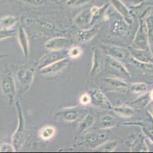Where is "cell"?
Masks as SVG:
<instances>
[{
    "instance_id": "cell-1",
    "label": "cell",
    "mask_w": 153,
    "mask_h": 153,
    "mask_svg": "<svg viewBox=\"0 0 153 153\" xmlns=\"http://www.w3.org/2000/svg\"><path fill=\"white\" fill-rule=\"evenodd\" d=\"M16 111H17L18 117V126L15 131L12 135V145L15 148V151H20L26 142V126L25 118L24 116L23 110L19 101L15 102Z\"/></svg>"
},
{
    "instance_id": "cell-2",
    "label": "cell",
    "mask_w": 153,
    "mask_h": 153,
    "mask_svg": "<svg viewBox=\"0 0 153 153\" xmlns=\"http://www.w3.org/2000/svg\"><path fill=\"white\" fill-rule=\"evenodd\" d=\"M108 74L114 78H120L122 80L126 79L130 77V72L126 69V67L117 60L107 56L105 58V66Z\"/></svg>"
},
{
    "instance_id": "cell-3",
    "label": "cell",
    "mask_w": 153,
    "mask_h": 153,
    "mask_svg": "<svg viewBox=\"0 0 153 153\" xmlns=\"http://www.w3.org/2000/svg\"><path fill=\"white\" fill-rule=\"evenodd\" d=\"M84 109L78 106L62 108L53 114L54 120L58 122H74L82 116V113H85Z\"/></svg>"
},
{
    "instance_id": "cell-4",
    "label": "cell",
    "mask_w": 153,
    "mask_h": 153,
    "mask_svg": "<svg viewBox=\"0 0 153 153\" xmlns=\"http://www.w3.org/2000/svg\"><path fill=\"white\" fill-rule=\"evenodd\" d=\"M0 88L7 102L9 105H12L16 96V86L11 73H8L2 77L0 83Z\"/></svg>"
},
{
    "instance_id": "cell-5",
    "label": "cell",
    "mask_w": 153,
    "mask_h": 153,
    "mask_svg": "<svg viewBox=\"0 0 153 153\" xmlns=\"http://www.w3.org/2000/svg\"><path fill=\"white\" fill-rule=\"evenodd\" d=\"M101 47L104 54L119 61H125L130 56V50L126 47L113 44H102Z\"/></svg>"
},
{
    "instance_id": "cell-6",
    "label": "cell",
    "mask_w": 153,
    "mask_h": 153,
    "mask_svg": "<svg viewBox=\"0 0 153 153\" xmlns=\"http://www.w3.org/2000/svg\"><path fill=\"white\" fill-rule=\"evenodd\" d=\"M68 50L69 49H64V50H50V52L43 56L40 61L37 63V69L41 70L43 67L48 66L51 64L62 60L64 58H67Z\"/></svg>"
},
{
    "instance_id": "cell-7",
    "label": "cell",
    "mask_w": 153,
    "mask_h": 153,
    "mask_svg": "<svg viewBox=\"0 0 153 153\" xmlns=\"http://www.w3.org/2000/svg\"><path fill=\"white\" fill-rule=\"evenodd\" d=\"M130 47L138 50H146L147 47L149 48L147 27L144 20H142Z\"/></svg>"
},
{
    "instance_id": "cell-8",
    "label": "cell",
    "mask_w": 153,
    "mask_h": 153,
    "mask_svg": "<svg viewBox=\"0 0 153 153\" xmlns=\"http://www.w3.org/2000/svg\"><path fill=\"white\" fill-rule=\"evenodd\" d=\"M16 78L25 92L28 91L34 81V70L30 67H22L17 71Z\"/></svg>"
},
{
    "instance_id": "cell-9",
    "label": "cell",
    "mask_w": 153,
    "mask_h": 153,
    "mask_svg": "<svg viewBox=\"0 0 153 153\" xmlns=\"http://www.w3.org/2000/svg\"><path fill=\"white\" fill-rule=\"evenodd\" d=\"M90 71V77L94 78L104 70L105 66V58L102 52L98 47H94L92 50V63Z\"/></svg>"
},
{
    "instance_id": "cell-10",
    "label": "cell",
    "mask_w": 153,
    "mask_h": 153,
    "mask_svg": "<svg viewBox=\"0 0 153 153\" xmlns=\"http://www.w3.org/2000/svg\"><path fill=\"white\" fill-rule=\"evenodd\" d=\"M90 96L91 103L96 107L103 109H113V106L109 99L100 89L95 88L92 90L90 93Z\"/></svg>"
},
{
    "instance_id": "cell-11",
    "label": "cell",
    "mask_w": 153,
    "mask_h": 153,
    "mask_svg": "<svg viewBox=\"0 0 153 153\" xmlns=\"http://www.w3.org/2000/svg\"><path fill=\"white\" fill-rule=\"evenodd\" d=\"M73 45V41L70 38L65 37H56L47 41L44 46L49 50H58L69 49Z\"/></svg>"
},
{
    "instance_id": "cell-12",
    "label": "cell",
    "mask_w": 153,
    "mask_h": 153,
    "mask_svg": "<svg viewBox=\"0 0 153 153\" xmlns=\"http://www.w3.org/2000/svg\"><path fill=\"white\" fill-rule=\"evenodd\" d=\"M85 142L91 148H94L108 139V135L106 132H93L85 135Z\"/></svg>"
},
{
    "instance_id": "cell-13",
    "label": "cell",
    "mask_w": 153,
    "mask_h": 153,
    "mask_svg": "<svg viewBox=\"0 0 153 153\" xmlns=\"http://www.w3.org/2000/svg\"><path fill=\"white\" fill-rule=\"evenodd\" d=\"M69 63V57L64 58L59 61L51 64L45 67H43L42 69L39 70V72L42 76L44 77H52V76L57 74L58 73L61 72L65 67H67Z\"/></svg>"
},
{
    "instance_id": "cell-14",
    "label": "cell",
    "mask_w": 153,
    "mask_h": 153,
    "mask_svg": "<svg viewBox=\"0 0 153 153\" xmlns=\"http://www.w3.org/2000/svg\"><path fill=\"white\" fill-rule=\"evenodd\" d=\"M109 2L110 4L112 5L113 8L115 9L117 12H118V14L123 18V20L128 25L133 23V16L130 13V11L121 0H109Z\"/></svg>"
},
{
    "instance_id": "cell-15",
    "label": "cell",
    "mask_w": 153,
    "mask_h": 153,
    "mask_svg": "<svg viewBox=\"0 0 153 153\" xmlns=\"http://www.w3.org/2000/svg\"><path fill=\"white\" fill-rule=\"evenodd\" d=\"M93 12L91 11V8H87L85 10L82 11L80 13L78 14L75 19H73V22L76 25H77L79 27L82 29H87V28L91 27V22L92 19Z\"/></svg>"
},
{
    "instance_id": "cell-16",
    "label": "cell",
    "mask_w": 153,
    "mask_h": 153,
    "mask_svg": "<svg viewBox=\"0 0 153 153\" xmlns=\"http://www.w3.org/2000/svg\"><path fill=\"white\" fill-rule=\"evenodd\" d=\"M99 29V25L98 24L92 25V27L91 26L87 29H82L78 32L79 41L82 43H86V42L90 41L98 34Z\"/></svg>"
},
{
    "instance_id": "cell-17",
    "label": "cell",
    "mask_w": 153,
    "mask_h": 153,
    "mask_svg": "<svg viewBox=\"0 0 153 153\" xmlns=\"http://www.w3.org/2000/svg\"><path fill=\"white\" fill-rule=\"evenodd\" d=\"M17 38L24 57L27 58L30 54V44H29L28 37L24 28L21 27L19 29L17 32Z\"/></svg>"
},
{
    "instance_id": "cell-18",
    "label": "cell",
    "mask_w": 153,
    "mask_h": 153,
    "mask_svg": "<svg viewBox=\"0 0 153 153\" xmlns=\"http://www.w3.org/2000/svg\"><path fill=\"white\" fill-rule=\"evenodd\" d=\"M128 49L130 50V55L135 61L140 63H152V55L147 52L146 50H138L131 47Z\"/></svg>"
},
{
    "instance_id": "cell-19",
    "label": "cell",
    "mask_w": 153,
    "mask_h": 153,
    "mask_svg": "<svg viewBox=\"0 0 153 153\" xmlns=\"http://www.w3.org/2000/svg\"><path fill=\"white\" fill-rule=\"evenodd\" d=\"M128 24L123 20V18L114 19L110 25V31L114 35L122 36L126 33L128 30Z\"/></svg>"
},
{
    "instance_id": "cell-20",
    "label": "cell",
    "mask_w": 153,
    "mask_h": 153,
    "mask_svg": "<svg viewBox=\"0 0 153 153\" xmlns=\"http://www.w3.org/2000/svg\"><path fill=\"white\" fill-rule=\"evenodd\" d=\"M103 83L107 84L108 86L114 88V90L117 91H126L128 89V84L125 82L123 80L120 78H114V77H108V78H104Z\"/></svg>"
},
{
    "instance_id": "cell-21",
    "label": "cell",
    "mask_w": 153,
    "mask_h": 153,
    "mask_svg": "<svg viewBox=\"0 0 153 153\" xmlns=\"http://www.w3.org/2000/svg\"><path fill=\"white\" fill-rule=\"evenodd\" d=\"M95 123V117L91 113H88L85 115L84 117L80 120L77 127V132L79 134H85L88 130Z\"/></svg>"
},
{
    "instance_id": "cell-22",
    "label": "cell",
    "mask_w": 153,
    "mask_h": 153,
    "mask_svg": "<svg viewBox=\"0 0 153 153\" xmlns=\"http://www.w3.org/2000/svg\"><path fill=\"white\" fill-rule=\"evenodd\" d=\"M152 101L151 97H150V93H142L138 98H136L133 102H132L131 105L132 106L136 108H143L148 106L149 103Z\"/></svg>"
},
{
    "instance_id": "cell-23",
    "label": "cell",
    "mask_w": 153,
    "mask_h": 153,
    "mask_svg": "<svg viewBox=\"0 0 153 153\" xmlns=\"http://www.w3.org/2000/svg\"><path fill=\"white\" fill-rule=\"evenodd\" d=\"M113 110L120 116L125 118L131 117L134 115V109L128 105H120V106L113 107Z\"/></svg>"
},
{
    "instance_id": "cell-24",
    "label": "cell",
    "mask_w": 153,
    "mask_h": 153,
    "mask_svg": "<svg viewBox=\"0 0 153 153\" xmlns=\"http://www.w3.org/2000/svg\"><path fill=\"white\" fill-rule=\"evenodd\" d=\"M18 19L13 15H5L0 19V28L11 29L17 24Z\"/></svg>"
},
{
    "instance_id": "cell-25",
    "label": "cell",
    "mask_w": 153,
    "mask_h": 153,
    "mask_svg": "<svg viewBox=\"0 0 153 153\" xmlns=\"http://www.w3.org/2000/svg\"><path fill=\"white\" fill-rule=\"evenodd\" d=\"M101 125L102 130H108V129L114 128L117 125V120L111 115H103L101 117Z\"/></svg>"
},
{
    "instance_id": "cell-26",
    "label": "cell",
    "mask_w": 153,
    "mask_h": 153,
    "mask_svg": "<svg viewBox=\"0 0 153 153\" xmlns=\"http://www.w3.org/2000/svg\"><path fill=\"white\" fill-rule=\"evenodd\" d=\"M117 147V142L116 141H105L102 144L96 147L94 149L98 151H102V152H112L114 151Z\"/></svg>"
},
{
    "instance_id": "cell-27",
    "label": "cell",
    "mask_w": 153,
    "mask_h": 153,
    "mask_svg": "<svg viewBox=\"0 0 153 153\" xmlns=\"http://www.w3.org/2000/svg\"><path fill=\"white\" fill-rule=\"evenodd\" d=\"M56 134V129L52 126H46L43 127L40 132L39 136L42 139L49 140L52 139Z\"/></svg>"
},
{
    "instance_id": "cell-28",
    "label": "cell",
    "mask_w": 153,
    "mask_h": 153,
    "mask_svg": "<svg viewBox=\"0 0 153 153\" xmlns=\"http://www.w3.org/2000/svg\"><path fill=\"white\" fill-rule=\"evenodd\" d=\"M147 86L146 84L145 83H135V84H131L130 86V90L134 93H137V94H142L146 92Z\"/></svg>"
},
{
    "instance_id": "cell-29",
    "label": "cell",
    "mask_w": 153,
    "mask_h": 153,
    "mask_svg": "<svg viewBox=\"0 0 153 153\" xmlns=\"http://www.w3.org/2000/svg\"><path fill=\"white\" fill-rule=\"evenodd\" d=\"M82 50L79 46H72L68 50V57L69 58L77 59L81 57Z\"/></svg>"
},
{
    "instance_id": "cell-30",
    "label": "cell",
    "mask_w": 153,
    "mask_h": 153,
    "mask_svg": "<svg viewBox=\"0 0 153 153\" xmlns=\"http://www.w3.org/2000/svg\"><path fill=\"white\" fill-rule=\"evenodd\" d=\"M16 30L13 29H0V41L5 40V39L9 38L16 35Z\"/></svg>"
},
{
    "instance_id": "cell-31",
    "label": "cell",
    "mask_w": 153,
    "mask_h": 153,
    "mask_svg": "<svg viewBox=\"0 0 153 153\" xmlns=\"http://www.w3.org/2000/svg\"><path fill=\"white\" fill-rule=\"evenodd\" d=\"M19 1H22L26 4H29V5H34V6H40V5L45 4L46 2H56L59 0H19Z\"/></svg>"
},
{
    "instance_id": "cell-32",
    "label": "cell",
    "mask_w": 153,
    "mask_h": 153,
    "mask_svg": "<svg viewBox=\"0 0 153 153\" xmlns=\"http://www.w3.org/2000/svg\"><path fill=\"white\" fill-rule=\"evenodd\" d=\"M91 0H67L66 3L69 6L78 7L88 4L89 2H91Z\"/></svg>"
},
{
    "instance_id": "cell-33",
    "label": "cell",
    "mask_w": 153,
    "mask_h": 153,
    "mask_svg": "<svg viewBox=\"0 0 153 153\" xmlns=\"http://www.w3.org/2000/svg\"><path fill=\"white\" fill-rule=\"evenodd\" d=\"M0 151L1 152H14L15 151V149L12 144L3 142L0 144Z\"/></svg>"
},
{
    "instance_id": "cell-34",
    "label": "cell",
    "mask_w": 153,
    "mask_h": 153,
    "mask_svg": "<svg viewBox=\"0 0 153 153\" xmlns=\"http://www.w3.org/2000/svg\"><path fill=\"white\" fill-rule=\"evenodd\" d=\"M127 7H136L144 2V0H121Z\"/></svg>"
},
{
    "instance_id": "cell-35",
    "label": "cell",
    "mask_w": 153,
    "mask_h": 153,
    "mask_svg": "<svg viewBox=\"0 0 153 153\" xmlns=\"http://www.w3.org/2000/svg\"><path fill=\"white\" fill-rule=\"evenodd\" d=\"M80 103L82 105H88L91 103V96L90 93H83L81 96H80Z\"/></svg>"
},
{
    "instance_id": "cell-36",
    "label": "cell",
    "mask_w": 153,
    "mask_h": 153,
    "mask_svg": "<svg viewBox=\"0 0 153 153\" xmlns=\"http://www.w3.org/2000/svg\"><path fill=\"white\" fill-rule=\"evenodd\" d=\"M8 54H0V60H2V59H3L4 57H8Z\"/></svg>"
},
{
    "instance_id": "cell-37",
    "label": "cell",
    "mask_w": 153,
    "mask_h": 153,
    "mask_svg": "<svg viewBox=\"0 0 153 153\" xmlns=\"http://www.w3.org/2000/svg\"><path fill=\"white\" fill-rule=\"evenodd\" d=\"M149 93H150V97H151V99L153 101V89H152V90Z\"/></svg>"
},
{
    "instance_id": "cell-38",
    "label": "cell",
    "mask_w": 153,
    "mask_h": 153,
    "mask_svg": "<svg viewBox=\"0 0 153 153\" xmlns=\"http://www.w3.org/2000/svg\"><path fill=\"white\" fill-rule=\"evenodd\" d=\"M151 110H152V111H149V113H151V114H152V116H153V103H152V106H151Z\"/></svg>"
}]
</instances>
